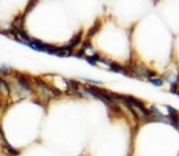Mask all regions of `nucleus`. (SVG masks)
I'll return each instance as SVG.
<instances>
[{
  "mask_svg": "<svg viewBox=\"0 0 179 156\" xmlns=\"http://www.w3.org/2000/svg\"><path fill=\"white\" fill-rule=\"evenodd\" d=\"M37 2H38V0H29V2H28V5H27V7H26V9H25V12L23 13L24 15H27L29 12H30L31 10H33L35 7H36V5H37Z\"/></svg>",
  "mask_w": 179,
  "mask_h": 156,
  "instance_id": "f257e3e1",
  "label": "nucleus"
}]
</instances>
